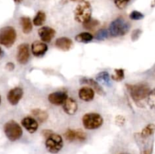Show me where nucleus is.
<instances>
[{
	"instance_id": "nucleus-1",
	"label": "nucleus",
	"mask_w": 155,
	"mask_h": 154,
	"mask_svg": "<svg viewBox=\"0 0 155 154\" xmlns=\"http://www.w3.org/2000/svg\"><path fill=\"white\" fill-rule=\"evenodd\" d=\"M130 96L136 103L141 102L143 100L146 99L150 92V88L148 85L140 83V84L130 85H126Z\"/></svg>"
},
{
	"instance_id": "nucleus-2",
	"label": "nucleus",
	"mask_w": 155,
	"mask_h": 154,
	"mask_svg": "<svg viewBox=\"0 0 155 154\" xmlns=\"http://www.w3.org/2000/svg\"><path fill=\"white\" fill-rule=\"evenodd\" d=\"M92 17V6L89 2L83 1L77 5L74 10L75 21L80 24H84Z\"/></svg>"
},
{
	"instance_id": "nucleus-3",
	"label": "nucleus",
	"mask_w": 155,
	"mask_h": 154,
	"mask_svg": "<svg viewBox=\"0 0 155 154\" xmlns=\"http://www.w3.org/2000/svg\"><path fill=\"white\" fill-rule=\"evenodd\" d=\"M130 28V25L124 18H119L112 21L109 27V33L113 37L123 36L127 34Z\"/></svg>"
},
{
	"instance_id": "nucleus-4",
	"label": "nucleus",
	"mask_w": 155,
	"mask_h": 154,
	"mask_svg": "<svg viewBox=\"0 0 155 154\" xmlns=\"http://www.w3.org/2000/svg\"><path fill=\"white\" fill-rule=\"evenodd\" d=\"M4 132L6 137L11 141H15L21 137L23 134L22 128L15 121L10 120L4 125Z\"/></svg>"
},
{
	"instance_id": "nucleus-5",
	"label": "nucleus",
	"mask_w": 155,
	"mask_h": 154,
	"mask_svg": "<svg viewBox=\"0 0 155 154\" xmlns=\"http://www.w3.org/2000/svg\"><path fill=\"white\" fill-rule=\"evenodd\" d=\"M17 33L12 27H4L0 29V44L6 48H10L15 43Z\"/></svg>"
},
{
	"instance_id": "nucleus-6",
	"label": "nucleus",
	"mask_w": 155,
	"mask_h": 154,
	"mask_svg": "<svg viewBox=\"0 0 155 154\" xmlns=\"http://www.w3.org/2000/svg\"><path fill=\"white\" fill-rule=\"evenodd\" d=\"M103 118L100 114L96 113H86L83 116L82 122L85 128L93 130L101 127L103 124Z\"/></svg>"
},
{
	"instance_id": "nucleus-7",
	"label": "nucleus",
	"mask_w": 155,
	"mask_h": 154,
	"mask_svg": "<svg viewBox=\"0 0 155 154\" xmlns=\"http://www.w3.org/2000/svg\"><path fill=\"white\" fill-rule=\"evenodd\" d=\"M153 136L144 137L141 135L139 133H136L135 134V138L140 149L141 154H152L153 146H154Z\"/></svg>"
},
{
	"instance_id": "nucleus-8",
	"label": "nucleus",
	"mask_w": 155,
	"mask_h": 154,
	"mask_svg": "<svg viewBox=\"0 0 155 154\" xmlns=\"http://www.w3.org/2000/svg\"><path fill=\"white\" fill-rule=\"evenodd\" d=\"M63 139L59 134L52 133L45 140V147L51 153H57L63 147Z\"/></svg>"
},
{
	"instance_id": "nucleus-9",
	"label": "nucleus",
	"mask_w": 155,
	"mask_h": 154,
	"mask_svg": "<svg viewBox=\"0 0 155 154\" xmlns=\"http://www.w3.org/2000/svg\"><path fill=\"white\" fill-rule=\"evenodd\" d=\"M30 58V50L29 45L27 43H23L18 46L17 52V60L21 64H26Z\"/></svg>"
},
{
	"instance_id": "nucleus-10",
	"label": "nucleus",
	"mask_w": 155,
	"mask_h": 154,
	"mask_svg": "<svg viewBox=\"0 0 155 154\" xmlns=\"http://www.w3.org/2000/svg\"><path fill=\"white\" fill-rule=\"evenodd\" d=\"M64 137L69 141H83L86 139V134L82 130H72L68 129L64 133Z\"/></svg>"
},
{
	"instance_id": "nucleus-11",
	"label": "nucleus",
	"mask_w": 155,
	"mask_h": 154,
	"mask_svg": "<svg viewBox=\"0 0 155 154\" xmlns=\"http://www.w3.org/2000/svg\"><path fill=\"white\" fill-rule=\"evenodd\" d=\"M23 92L22 88L19 87L14 88L11 89L8 91L7 95V99L8 102L10 103L12 105L15 106L19 103L21 99L23 97Z\"/></svg>"
},
{
	"instance_id": "nucleus-12",
	"label": "nucleus",
	"mask_w": 155,
	"mask_h": 154,
	"mask_svg": "<svg viewBox=\"0 0 155 154\" xmlns=\"http://www.w3.org/2000/svg\"><path fill=\"white\" fill-rule=\"evenodd\" d=\"M39 38L43 42H50L55 35V31L49 27H42L38 31Z\"/></svg>"
},
{
	"instance_id": "nucleus-13",
	"label": "nucleus",
	"mask_w": 155,
	"mask_h": 154,
	"mask_svg": "<svg viewBox=\"0 0 155 154\" xmlns=\"http://www.w3.org/2000/svg\"><path fill=\"white\" fill-rule=\"evenodd\" d=\"M21 125L25 128V129L28 132L31 133V134L36 132L39 128V124H38L36 119L33 117H30V116H27V117L24 118L21 121Z\"/></svg>"
},
{
	"instance_id": "nucleus-14",
	"label": "nucleus",
	"mask_w": 155,
	"mask_h": 154,
	"mask_svg": "<svg viewBox=\"0 0 155 154\" xmlns=\"http://www.w3.org/2000/svg\"><path fill=\"white\" fill-rule=\"evenodd\" d=\"M32 53L36 57H42L48 51V45L43 42L35 41L31 46Z\"/></svg>"
},
{
	"instance_id": "nucleus-15",
	"label": "nucleus",
	"mask_w": 155,
	"mask_h": 154,
	"mask_svg": "<svg viewBox=\"0 0 155 154\" xmlns=\"http://www.w3.org/2000/svg\"><path fill=\"white\" fill-rule=\"evenodd\" d=\"M68 98V95L64 91H56L48 95V101L54 105H61Z\"/></svg>"
},
{
	"instance_id": "nucleus-16",
	"label": "nucleus",
	"mask_w": 155,
	"mask_h": 154,
	"mask_svg": "<svg viewBox=\"0 0 155 154\" xmlns=\"http://www.w3.org/2000/svg\"><path fill=\"white\" fill-rule=\"evenodd\" d=\"M64 111L68 115H74L78 110L77 103L74 98H68L63 104Z\"/></svg>"
},
{
	"instance_id": "nucleus-17",
	"label": "nucleus",
	"mask_w": 155,
	"mask_h": 154,
	"mask_svg": "<svg viewBox=\"0 0 155 154\" xmlns=\"http://www.w3.org/2000/svg\"><path fill=\"white\" fill-rule=\"evenodd\" d=\"M80 83H81V84L89 85L92 87V88L94 90V91H95L99 95H105V92L104 91V90H103V88H101V86L95 80H94L93 79H89L86 78V77H83L82 79H80Z\"/></svg>"
},
{
	"instance_id": "nucleus-18",
	"label": "nucleus",
	"mask_w": 155,
	"mask_h": 154,
	"mask_svg": "<svg viewBox=\"0 0 155 154\" xmlns=\"http://www.w3.org/2000/svg\"><path fill=\"white\" fill-rule=\"evenodd\" d=\"M79 97L80 99L86 102H89L92 101L95 97V91L92 88L83 87L79 91Z\"/></svg>"
},
{
	"instance_id": "nucleus-19",
	"label": "nucleus",
	"mask_w": 155,
	"mask_h": 154,
	"mask_svg": "<svg viewBox=\"0 0 155 154\" xmlns=\"http://www.w3.org/2000/svg\"><path fill=\"white\" fill-rule=\"evenodd\" d=\"M55 45L64 51H68L72 48L73 42L68 37H61L56 40Z\"/></svg>"
},
{
	"instance_id": "nucleus-20",
	"label": "nucleus",
	"mask_w": 155,
	"mask_h": 154,
	"mask_svg": "<svg viewBox=\"0 0 155 154\" xmlns=\"http://www.w3.org/2000/svg\"><path fill=\"white\" fill-rule=\"evenodd\" d=\"M21 24L22 27V30L24 33L28 34L31 32L33 29V24H32L31 20L30 18L27 17H22L21 18Z\"/></svg>"
},
{
	"instance_id": "nucleus-21",
	"label": "nucleus",
	"mask_w": 155,
	"mask_h": 154,
	"mask_svg": "<svg viewBox=\"0 0 155 154\" xmlns=\"http://www.w3.org/2000/svg\"><path fill=\"white\" fill-rule=\"evenodd\" d=\"M31 113L39 122H45L48 119V113L45 110H41V109H34L32 110Z\"/></svg>"
},
{
	"instance_id": "nucleus-22",
	"label": "nucleus",
	"mask_w": 155,
	"mask_h": 154,
	"mask_svg": "<svg viewBox=\"0 0 155 154\" xmlns=\"http://www.w3.org/2000/svg\"><path fill=\"white\" fill-rule=\"evenodd\" d=\"M96 80L97 81L100 82H103L107 86L111 85L110 75H109L108 72H106V71H103V72H99V73L96 75Z\"/></svg>"
},
{
	"instance_id": "nucleus-23",
	"label": "nucleus",
	"mask_w": 155,
	"mask_h": 154,
	"mask_svg": "<svg viewBox=\"0 0 155 154\" xmlns=\"http://www.w3.org/2000/svg\"><path fill=\"white\" fill-rule=\"evenodd\" d=\"M75 39L77 42H82V43H89L92 41L93 36L91 33L84 32V33H81L77 35L75 37Z\"/></svg>"
},
{
	"instance_id": "nucleus-24",
	"label": "nucleus",
	"mask_w": 155,
	"mask_h": 154,
	"mask_svg": "<svg viewBox=\"0 0 155 154\" xmlns=\"http://www.w3.org/2000/svg\"><path fill=\"white\" fill-rule=\"evenodd\" d=\"M45 18H46V16H45V12L42 11H39L36 13V14L35 15L34 18H33V24L35 26H37V27L42 25L45 23Z\"/></svg>"
},
{
	"instance_id": "nucleus-25",
	"label": "nucleus",
	"mask_w": 155,
	"mask_h": 154,
	"mask_svg": "<svg viewBox=\"0 0 155 154\" xmlns=\"http://www.w3.org/2000/svg\"><path fill=\"white\" fill-rule=\"evenodd\" d=\"M154 133L155 125H154V124H149V125H146L139 134L142 136H144V137H148V136H153Z\"/></svg>"
},
{
	"instance_id": "nucleus-26",
	"label": "nucleus",
	"mask_w": 155,
	"mask_h": 154,
	"mask_svg": "<svg viewBox=\"0 0 155 154\" xmlns=\"http://www.w3.org/2000/svg\"><path fill=\"white\" fill-rule=\"evenodd\" d=\"M100 22L96 19H92V18L89 20L88 21L85 22L84 24H83V27L86 30H94V29L97 28V27L99 26Z\"/></svg>"
},
{
	"instance_id": "nucleus-27",
	"label": "nucleus",
	"mask_w": 155,
	"mask_h": 154,
	"mask_svg": "<svg viewBox=\"0 0 155 154\" xmlns=\"http://www.w3.org/2000/svg\"><path fill=\"white\" fill-rule=\"evenodd\" d=\"M147 103L150 108L155 110V88L150 91L148 97H147Z\"/></svg>"
},
{
	"instance_id": "nucleus-28",
	"label": "nucleus",
	"mask_w": 155,
	"mask_h": 154,
	"mask_svg": "<svg viewBox=\"0 0 155 154\" xmlns=\"http://www.w3.org/2000/svg\"><path fill=\"white\" fill-rule=\"evenodd\" d=\"M124 70L123 69H115L114 73L112 75L111 79L114 81L120 82L124 79Z\"/></svg>"
},
{
	"instance_id": "nucleus-29",
	"label": "nucleus",
	"mask_w": 155,
	"mask_h": 154,
	"mask_svg": "<svg viewBox=\"0 0 155 154\" xmlns=\"http://www.w3.org/2000/svg\"><path fill=\"white\" fill-rule=\"evenodd\" d=\"M109 36H110V33H109L108 30L103 29V30H100L97 32L96 34H95V38L97 40L102 41L106 39L107 38H108Z\"/></svg>"
},
{
	"instance_id": "nucleus-30",
	"label": "nucleus",
	"mask_w": 155,
	"mask_h": 154,
	"mask_svg": "<svg viewBox=\"0 0 155 154\" xmlns=\"http://www.w3.org/2000/svg\"><path fill=\"white\" fill-rule=\"evenodd\" d=\"M130 19L134 20V21H139V20L143 19L144 14L141 13L140 11H133L130 13Z\"/></svg>"
},
{
	"instance_id": "nucleus-31",
	"label": "nucleus",
	"mask_w": 155,
	"mask_h": 154,
	"mask_svg": "<svg viewBox=\"0 0 155 154\" xmlns=\"http://www.w3.org/2000/svg\"><path fill=\"white\" fill-rule=\"evenodd\" d=\"M115 5L119 9H124L127 5L130 0H114Z\"/></svg>"
},
{
	"instance_id": "nucleus-32",
	"label": "nucleus",
	"mask_w": 155,
	"mask_h": 154,
	"mask_svg": "<svg viewBox=\"0 0 155 154\" xmlns=\"http://www.w3.org/2000/svg\"><path fill=\"white\" fill-rule=\"evenodd\" d=\"M141 34H142V30L139 29H136V30H133V33H132L131 38L133 41H136L139 37H140Z\"/></svg>"
},
{
	"instance_id": "nucleus-33",
	"label": "nucleus",
	"mask_w": 155,
	"mask_h": 154,
	"mask_svg": "<svg viewBox=\"0 0 155 154\" xmlns=\"http://www.w3.org/2000/svg\"><path fill=\"white\" fill-rule=\"evenodd\" d=\"M125 122V119H124V116H118L116 118V123L118 125H123Z\"/></svg>"
},
{
	"instance_id": "nucleus-34",
	"label": "nucleus",
	"mask_w": 155,
	"mask_h": 154,
	"mask_svg": "<svg viewBox=\"0 0 155 154\" xmlns=\"http://www.w3.org/2000/svg\"><path fill=\"white\" fill-rule=\"evenodd\" d=\"M52 133L53 132L51 130H43V131H42V135L46 138V137H48V136H49L50 134H52Z\"/></svg>"
},
{
	"instance_id": "nucleus-35",
	"label": "nucleus",
	"mask_w": 155,
	"mask_h": 154,
	"mask_svg": "<svg viewBox=\"0 0 155 154\" xmlns=\"http://www.w3.org/2000/svg\"><path fill=\"white\" fill-rule=\"evenodd\" d=\"M5 68L8 71H12L15 69V65H14L13 63H8L7 64H6Z\"/></svg>"
},
{
	"instance_id": "nucleus-36",
	"label": "nucleus",
	"mask_w": 155,
	"mask_h": 154,
	"mask_svg": "<svg viewBox=\"0 0 155 154\" xmlns=\"http://www.w3.org/2000/svg\"><path fill=\"white\" fill-rule=\"evenodd\" d=\"M2 56H3V51L1 48V47H0V57H2Z\"/></svg>"
},
{
	"instance_id": "nucleus-37",
	"label": "nucleus",
	"mask_w": 155,
	"mask_h": 154,
	"mask_svg": "<svg viewBox=\"0 0 155 154\" xmlns=\"http://www.w3.org/2000/svg\"><path fill=\"white\" fill-rule=\"evenodd\" d=\"M14 1L15 2V3H18V4H19V3H21V2H22V0H14Z\"/></svg>"
},
{
	"instance_id": "nucleus-38",
	"label": "nucleus",
	"mask_w": 155,
	"mask_h": 154,
	"mask_svg": "<svg viewBox=\"0 0 155 154\" xmlns=\"http://www.w3.org/2000/svg\"><path fill=\"white\" fill-rule=\"evenodd\" d=\"M73 2H83V0H71Z\"/></svg>"
},
{
	"instance_id": "nucleus-39",
	"label": "nucleus",
	"mask_w": 155,
	"mask_h": 154,
	"mask_svg": "<svg viewBox=\"0 0 155 154\" xmlns=\"http://www.w3.org/2000/svg\"><path fill=\"white\" fill-rule=\"evenodd\" d=\"M0 104H1V97H0Z\"/></svg>"
},
{
	"instance_id": "nucleus-40",
	"label": "nucleus",
	"mask_w": 155,
	"mask_h": 154,
	"mask_svg": "<svg viewBox=\"0 0 155 154\" xmlns=\"http://www.w3.org/2000/svg\"><path fill=\"white\" fill-rule=\"evenodd\" d=\"M121 154H128V153H125V152H124V153H121Z\"/></svg>"
}]
</instances>
